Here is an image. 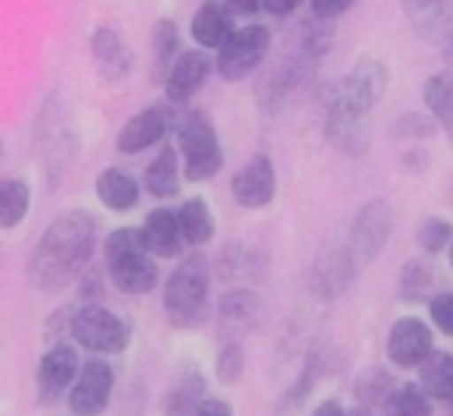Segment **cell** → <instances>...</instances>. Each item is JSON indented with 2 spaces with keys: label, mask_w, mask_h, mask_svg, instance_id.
Masks as SVG:
<instances>
[{
  "label": "cell",
  "mask_w": 453,
  "mask_h": 416,
  "mask_svg": "<svg viewBox=\"0 0 453 416\" xmlns=\"http://www.w3.org/2000/svg\"><path fill=\"white\" fill-rule=\"evenodd\" d=\"M419 385L432 401H450L453 397V354L432 351L419 366Z\"/></svg>",
  "instance_id": "obj_25"
},
{
  "label": "cell",
  "mask_w": 453,
  "mask_h": 416,
  "mask_svg": "<svg viewBox=\"0 0 453 416\" xmlns=\"http://www.w3.org/2000/svg\"><path fill=\"white\" fill-rule=\"evenodd\" d=\"M32 208V187L22 177L10 174L0 181V227L13 230L16 224L26 221Z\"/></svg>",
  "instance_id": "obj_26"
},
{
  "label": "cell",
  "mask_w": 453,
  "mask_h": 416,
  "mask_svg": "<svg viewBox=\"0 0 453 416\" xmlns=\"http://www.w3.org/2000/svg\"><path fill=\"white\" fill-rule=\"evenodd\" d=\"M395 389H397V385L391 382L388 373L379 370V366H372V370L360 373L357 385H354V395H357L360 407L372 410V407H385V401H388Z\"/></svg>",
  "instance_id": "obj_29"
},
{
  "label": "cell",
  "mask_w": 453,
  "mask_h": 416,
  "mask_svg": "<svg viewBox=\"0 0 453 416\" xmlns=\"http://www.w3.org/2000/svg\"><path fill=\"white\" fill-rule=\"evenodd\" d=\"M447 258H450V267H453V246H450V252H447Z\"/></svg>",
  "instance_id": "obj_42"
},
{
  "label": "cell",
  "mask_w": 453,
  "mask_h": 416,
  "mask_svg": "<svg viewBox=\"0 0 453 416\" xmlns=\"http://www.w3.org/2000/svg\"><path fill=\"white\" fill-rule=\"evenodd\" d=\"M193 416H234V404L220 401V397H205Z\"/></svg>",
  "instance_id": "obj_36"
},
{
  "label": "cell",
  "mask_w": 453,
  "mask_h": 416,
  "mask_svg": "<svg viewBox=\"0 0 453 416\" xmlns=\"http://www.w3.org/2000/svg\"><path fill=\"white\" fill-rule=\"evenodd\" d=\"M106 271L115 289L125 296H146L156 289L158 283V267L150 258V249L143 243V230L137 227H119L109 234L106 246Z\"/></svg>",
  "instance_id": "obj_3"
},
{
  "label": "cell",
  "mask_w": 453,
  "mask_h": 416,
  "mask_svg": "<svg viewBox=\"0 0 453 416\" xmlns=\"http://www.w3.org/2000/svg\"><path fill=\"white\" fill-rule=\"evenodd\" d=\"M69 333L78 345L94 354H121L131 345V327H127V320H121L119 314H112V311L96 302L84 304L72 317Z\"/></svg>",
  "instance_id": "obj_7"
},
{
  "label": "cell",
  "mask_w": 453,
  "mask_h": 416,
  "mask_svg": "<svg viewBox=\"0 0 453 416\" xmlns=\"http://www.w3.org/2000/svg\"><path fill=\"white\" fill-rule=\"evenodd\" d=\"M171 125H174V109H165V106L143 109L134 119H127L125 127L119 131V152L137 156V152L150 150V146H156L168 134Z\"/></svg>",
  "instance_id": "obj_13"
},
{
  "label": "cell",
  "mask_w": 453,
  "mask_h": 416,
  "mask_svg": "<svg viewBox=\"0 0 453 416\" xmlns=\"http://www.w3.org/2000/svg\"><path fill=\"white\" fill-rule=\"evenodd\" d=\"M189 35H193L196 44L205 47V50H220V47L236 35L234 13H224V7H218L214 0H208V4H202V7L196 10L193 22H189Z\"/></svg>",
  "instance_id": "obj_19"
},
{
  "label": "cell",
  "mask_w": 453,
  "mask_h": 416,
  "mask_svg": "<svg viewBox=\"0 0 453 416\" xmlns=\"http://www.w3.org/2000/svg\"><path fill=\"white\" fill-rule=\"evenodd\" d=\"M382 416H432V397L422 391L419 382L401 385L385 401Z\"/></svg>",
  "instance_id": "obj_28"
},
{
  "label": "cell",
  "mask_w": 453,
  "mask_h": 416,
  "mask_svg": "<svg viewBox=\"0 0 453 416\" xmlns=\"http://www.w3.org/2000/svg\"><path fill=\"white\" fill-rule=\"evenodd\" d=\"M434 125L438 121L432 119V115H422V112H403L401 119H395V125H391V134L395 137H416V140H426L434 134Z\"/></svg>",
  "instance_id": "obj_33"
},
{
  "label": "cell",
  "mask_w": 453,
  "mask_h": 416,
  "mask_svg": "<svg viewBox=\"0 0 453 416\" xmlns=\"http://www.w3.org/2000/svg\"><path fill=\"white\" fill-rule=\"evenodd\" d=\"M177 162H180V152L168 143V146H162V152H158L150 168H146L143 183L156 199H171V196H177V189H180V165Z\"/></svg>",
  "instance_id": "obj_22"
},
{
  "label": "cell",
  "mask_w": 453,
  "mask_h": 416,
  "mask_svg": "<svg viewBox=\"0 0 453 416\" xmlns=\"http://www.w3.org/2000/svg\"><path fill=\"white\" fill-rule=\"evenodd\" d=\"M208 286H211V267L208 258L199 252L187 255L180 265L174 267V273L165 283V311L174 323H193L196 317H202V308L208 302Z\"/></svg>",
  "instance_id": "obj_5"
},
{
  "label": "cell",
  "mask_w": 453,
  "mask_h": 416,
  "mask_svg": "<svg viewBox=\"0 0 453 416\" xmlns=\"http://www.w3.org/2000/svg\"><path fill=\"white\" fill-rule=\"evenodd\" d=\"M298 7H302V0H265V10L271 16H277V19H286V16H292Z\"/></svg>",
  "instance_id": "obj_37"
},
{
  "label": "cell",
  "mask_w": 453,
  "mask_h": 416,
  "mask_svg": "<svg viewBox=\"0 0 453 416\" xmlns=\"http://www.w3.org/2000/svg\"><path fill=\"white\" fill-rule=\"evenodd\" d=\"M177 218H180L183 236H187L189 246H205L214 236V215L202 196H193V199L183 202V205L177 208Z\"/></svg>",
  "instance_id": "obj_27"
},
{
  "label": "cell",
  "mask_w": 453,
  "mask_h": 416,
  "mask_svg": "<svg viewBox=\"0 0 453 416\" xmlns=\"http://www.w3.org/2000/svg\"><path fill=\"white\" fill-rule=\"evenodd\" d=\"M81 373V364H78V351L75 345H53L50 351L41 358L38 366V391L44 401H53L59 397L65 389H72Z\"/></svg>",
  "instance_id": "obj_15"
},
{
  "label": "cell",
  "mask_w": 453,
  "mask_h": 416,
  "mask_svg": "<svg viewBox=\"0 0 453 416\" xmlns=\"http://www.w3.org/2000/svg\"><path fill=\"white\" fill-rule=\"evenodd\" d=\"M96 199L109 208V212H131L140 202V183L134 174L121 168H106L96 177Z\"/></svg>",
  "instance_id": "obj_21"
},
{
  "label": "cell",
  "mask_w": 453,
  "mask_h": 416,
  "mask_svg": "<svg viewBox=\"0 0 453 416\" xmlns=\"http://www.w3.org/2000/svg\"><path fill=\"white\" fill-rule=\"evenodd\" d=\"M348 416H372L370 410H364V407H357V410H348Z\"/></svg>",
  "instance_id": "obj_41"
},
{
  "label": "cell",
  "mask_w": 453,
  "mask_h": 416,
  "mask_svg": "<svg viewBox=\"0 0 453 416\" xmlns=\"http://www.w3.org/2000/svg\"><path fill=\"white\" fill-rule=\"evenodd\" d=\"M391 221H395V215H391L388 199H372L366 205H360L351 227H348V240L342 243V249L348 252L351 265L357 267V273L370 261L379 258V252H382L391 236Z\"/></svg>",
  "instance_id": "obj_6"
},
{
  "label": "cell",
  "mask_w": 453,
  "mask_h": 416,
  "mask_svg": "<svg viewBox=\"0 0 453 416\" xmlns=\"http://www.w3.org/2000/svg\"><path fill=\"white\" fill-rule=\"evenodd\" d=\"M357 0H311V10H314L317 19L335 22L339 16H345Z\"/></svg>",
  "instance_id": "obj_35"
},
{
  "label": "cell",
  "mask_w": 453,
  "mask_h": 416,
  "mask_svg": "<svg viewBox=\"0 0 453 416\" xmlns=\"http://www.w3.org/2000/svg\"><path fill=\"white\" fill-rule=\"evenodd\" d=\"M261 317H265V304L255 292L236 289L220 298V333L230 335L226 342H240V335L258 329Z\"/></svg>",
  "instance_id": "obj_17"
},
{
  "label": "cell",
  "mask_w": 453,
  "mask_h": 416,
  "mask_svg": "<svg viewBox=\"0 0 453 416\" xmlns=\"http://www.w3.org/2000/svg\"><path fill=\"white\" fill-rule=\"evenodd\" d=\"M90 59H94V72L100 81L106 84H125L134 72V53L131 47L121 41V35L109 26H100L90 35Z\"/></svg>",
  "instance_id": "obj_11"
},
{
  "label": "cell",
  "mask_w": 453,
  "mask_h": 416,
  "mask_svg": "<svg viewBox=\"0 0 453 416\" xmlns=\"http://www.w3.org/2000/svg\"><path fill=\"white\" fill-rule=\"evenodd\" d=\"M434 351L432 327L419 317H397L385 339V354L397 370H419Z\"/></svg>",
  "instance_id": "obj_9"
},
{
  "label": "cell",
  "mask_w": 453,
  "mask_h": 416,
  "mask_svg": "<svg viewBox=\"0 0 453 416\" xmlns=\"http://www.w3.org/2000/svg\"><path fill=\"white\" fill-rule=\"evenodd\" d=\"M72 416H75V413H72Z\"/></svg>",
  "instance_id": "obj_44"
},
{
  "label": "cell",
  "mask_w": 453,
  "mask_h": 416,
  "mask_svg": "<svg viewBox=\"0 0 453 416\" xmlns=\"http://www.w3.org/2000/svg\"><path fill=\"white\" fill-rule=\"evenodd\" d=\"M177 47H180V35H177L174 19H158L152 26V81L165 84L177 63Z\"/></svg>",
  "instance_id": "obj_24"
},
{
  "label": "cell",
  "mask_w": 453,
  "mask_h": 416,
  "mask_svg": "<svg viewBox=\"0 0 453 416\" xmlns=\"http://www.w3.org/2000/svg\"><path fill=\"white\" fill-rule=\"evenodd\" d=\"M432 289H434V273H432V267H428V261H422V258L407 261L401 271V298H407V302H422V298H428Z\"/></svg>",
  "instance_id": "obj_30"
},
{
  "label": "cell",
  "mask_w": 453,
  "mask_h": 416,
  "mask_svg": "<svg viewBox=\"0 0 453 416\" xmlns=\"http://www.w3.org/2000/svg\"><path fill=\"white\" fill-rule=\"evenodd\" d=\"M115 389V373L106 360L94 358L81 366L69 391V410L75 416H103L109 410Z\"/></svg>",
  "instance_id": "obj_10"
},
{
  "label": "cell",
  "mask_w": 453,
  "mask_h": 416,
  "mask_svg": "<svg viewBox=\"0 0 453 416\" xmlns=\"http://www.w3.org/2000/svg\"><path fill=\"white\" fill-rule=\"evenodd\" d=\"M422 100H426L428 115L438 121V127L453 143V72L441 69L428 75L426 84H422Z\"/></svg>",
  "instance_id": "obj_20"
},
{
  "label": "cell",
  "mask_w": 453,
  "mask_h": 416,
  "mask_svg": "<svg viewBox=\"0 0 453 416\" xmlns=\"http://www.w3.org/2000/svg\"><path fill=\"white\" fill-rule=\"evenodd\" d=\"M177 150H180L183 177L189 183L208 181L224 165V150H220L218 131H214L211 119L205 112H199V109H193V112L177 121Z\"/></svg>",
  "instance_id": "obj_4"
},
{
  "label": "cell",
  "mask_w": 453,
  "mask_h": 416,
  "mask_svg": "<svg viewBox=\"0 0 453 416\" xmlns=\"http://www.w3.org/2000/svg\"><path fill=\"white\" fill-rule=\"evenodd\" d=\"M205 401V379L199 370H187L174 385L168 389L162 401L165 416H193L199 404Z\"/></svg>",
  "instance_id": "obj_23"
},
{
  "label": "cell",
  "mask_w": 453,
  "mask_h": 416,
  "mask_svg": "<svg viewBox=\"0 0 453 416\" xmlns=\"http://www.w3.org/2000/svg\"><path fill=\"white\" fill-rule=\"evenodd\" d=\"M447 404H450V416H453V397H450V401H447Z\"/></svg>",
  "instance_id": "obj_43"
},
{
  "label": "cell",
  "mask_w": 453,
  "mask_h": 416,
  "mask_svg": "<svg viewBox=\"0 0 453 416\" xmlns=\"http://www.w3.org/2000/svg\"><path fill=\"white\" fill-rule=\"evenodd\" d=\"M96 249V218L84 208L59 215L38 240L28 261V277L41 292H59L88 267Z\"/></svg>",
  "instance_id": "obj_2"
},
{
  "label": "cell",
  "mask_w": 453,
  "mask_h": 416,
  "mask_svg": "<svg viewBox=\"0 0 453 416\" xmlns=\"http://www.w3.org/2000/svg\"><path fill=\"white\" fill-rule=\"evenodd\" d=\"M214 373L224 385H240L242 373H246V351H242L240 342H224V348L218 351V364Z\"/></svg>",
  "instance_id": "obj_31"
},
{
  "label": "cell",
  "mask_w": 453,
  "mask_h": 416,
  "mask_svg": "<svg viewBox=\"0 0 453 416\" xmlns=\"http://www.w3.org/2000/svg\"><path fill=\"white\" fill-rule=\"evenodd\" d=\"M208 75H211V59L202 50H187L177 57L174 69H171L168 81H165V96L171 106H183L189 103L202 88H205Z\"/></svg>",
  "instance_id": "obj_14"
},
{
  "label": "cell",
  "mask_w": 453,
  "mask_h": 416,
  "mask_svg": "<svg viewBox=\"0 0 453 416\" xmlns=\"http://www.w3.org/2000/svg\"><path fill=\"white\" fill-rule=\"evenodd\" d=\"M140 230H143L146 249H150V255H156V258H177L183 243H187L180 218H177V212H171V208H156V212H150Z\"/></svg>",
  "instance_id": "obj_18"
},
{
  "label": "cell",
  "mask_w": 453,
  "mask_h": 416,
  "mask_svg": "<svg viewBox=\"0 0 453 416\" xmlns=\"http://www.w3.org/2000/svg\"><path fill=\"white\" fill-rule=\"evenodd\" d=\"M428 317L444 335L453 339V292H438V296L428 302Z\"/></svg>",
  "instance_id": "obj_34"
},
{
  "label": "cell",
  "mask_w": 453,
  "mask_h": 416,
  "mask_svg": "<svg viewBox=\"0 0 453 416\" xmlns=\"http://www.w3.org/2000/svg\"><path fill=\"white\" fill-rule=\"evenodd\" d=\"M441 53H444V59L453 65V28L444 35V38H441Z\"/></svg>",
  "instance_id": "obj_40"
},
{
  "label": "cell",
  "mask_w": 453,
  "mask_h": 416,
  "mask_svg": "<svg viewBox=\"0 0 453 416\" xmlns=\"http://www.w3.org/2000/svg\"><path fill=\"white\" fill-rule=\"evenodd\" d=\"M271 50V32L265 26L236 28V35L218 50V72L224 81H242L249 78Z\"/></svg>",
  "instance_id": "obj_8"
},
{
  "label": "cell",
  "mask_w": 453,
  "mask_h": 416,
  "mask_svg": "<svg viewBox=\"0 0 453 416\" xmlns=\"http://www.w3.org/2000/svg\"><path fill=\"white\" fill-rule=\"evenodd\" d=\"M311 416H348V410L342 407V404L335 401V397H326L323 404H317L314 413H311Z\"/></svg>",
  "instance_id": "obj_39"
},
{
  "label": "cell",
  "mask_w": 453,
  "mask_h": 416,
  "mask_svg": "<svg viewBox=\"0 0 453 416\" xmlns=\"http://www.w3.org/2000/svg\"><path fill=\"white\" fill-rule=\"evenodd\" d=\"M401 10L419 41H441L453 26V0H401Z\"/></svg>",
  "instance_id": "obj_16"
},
{
  "label": "cell",
  "mask_w": 453,
  "mask_h": 416,
  "mask_svg": "<svg viewBox=\"0 0 453 416\" xmlns=\"http://www.w3.org/2000/svg\"><path fill=\"white\" fill-rule=\"evenodd\" d=\"M416 240H419L422 252L441 255L447 246H453V224L441 221V218H428V221L419 224V236Z\"/></svg>",
  "instance_id": "obj_32"
},
{
  "label": "cell",
  "mask_w": 453,
  "mask_h": 416,
  "mask_svg": "<svg viewBox=\"0 0 453 416\" xmlns=\"http://www.w3.org/2000/svg\"><path fill=\"white\" fill-rule=\"evenodd\" d=\"M388 88V69L382 59L364 57L354 63L342 81L326 90L323 103V127L326 137L348 156H360L370 143L372 109L385 96Z\"/></svg>",
  "instance_id": "obj_1"
},
{
  "label": "cell",
  "mask_w": 453,
  "mask_h": 416,
  "mask_svg": "<svg viewBox=\"0 0 453 416\" xmlns=\"http://www.w3.org/2000/svg\"><path fill=\"white\" fill-rule=\"evenodd\" d=\"M234 199L240 202L242 208H265L273 202L277 196V171H273V162L258 152L255 158H249L240 168V174L234 177Z\"/></svg>",
  "instance_id": "obj_12"
},
{
  "label": "cell",
  "mask_w": 453,
  "mask_h": 416,
  "mask_svg": "<svg viewBox=\"0 0 453 416\" xmlns=\"http://www.w3.org/2000/svg\"><path fill=\"white\" fill-rule=\"evenodd\" d=\"M226 10L234 16H255L265 10V0H226Z\"/></svg>",
  "instance_id": "obj_38"
}]
</instances>
